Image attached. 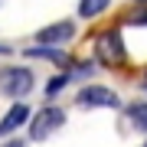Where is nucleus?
<instances>
[{
	"label": "nucleus",
	"mask_w": 147,
	"mask_h": 147,
	"mask_svg": "<svg viewBox=\"0 0 147 147\" xmlns=\"http://www.w3.org/2000/svg\"><path fill=\"white\" fill-rule=\"evenodd\" d=\"M69 79H72V75H59V79H53V82H49V85H46V92H49V95H56V92H59V88H62V85H65Z\"/></svg>",
	"instance_id": "10"
},
{
	"label": "nucleus",
	"mask_w": 147,
	"mask_h": 147,
	"mask_svg": "<svg viewBox=\"0 0 147 147\" xmlns=\"http://www.w3.org/2000/svg\"><path fill=\"white\" fill-rule=\"evenodd\" d=\"M79 105H85V108H118L121 101H118V95L111 92V88L88 85V88H82V92H79Z\"/></svg>",
	"instance_id": "3"
},
{
	"label": "nucleus",
	"mask_w": 147,
	"mask_h": 147,
	"mask_svg": "<svg viewBox=\"0 0 147 147\" xmlns=\"http://www.w3.org/2000/svg\"><path fill=\"white\" fill-rule=\"evenodd\" d=\"M127 115H131L134 127L147 131V101H137V105H131V108H127Z\"/></svg>",
	"instance_id": "9"
},
{
	"label": "nucleus",
	"mask_w": 147,
	"mask_h": 147,
	"mask_svg": "<svg viewBox=\"0 0 147 147\" xmlns=\"http://www.w3.org/2000/svg\"><path fill=\"white\" fill-rule=\"evenodd\" d=\"M144 3H147V0H144Z\"/></svg>",
	"instance_id": "13"
},
{
	"label": "nucleus",
	"mask_w": 147,
	"mask_h": 147,
	"mask_svg": "<svg viewBox=\"0 0 147 147\" xmlns=\"http://www.w3.org/2000/svg\"><path fill=\"white\" fill-rule=\"evenodd\" d=\"M26 115H30V111H26V105H23V101H16V105H13L10 111H7L3 118H0V137H7V134H13L16 127H20L23 121H26Z\"/></svg>",
	"instance_id": "5"
},
{
	"label": "nucleus",
	"mask_w": 147,
	"mask_h": 147,
	"mask_svg": "<svg viewBox=\"0 0 147 147\" xmlns=\"http://www.w3.org/2000/svg\"><path fill=\"white\" fill-rule=\"evenodd\" d=\"M144 88H147V75H144Z\"/></svg>",
	"instance_id": "12"
},
{
	"label": "nucleus",
	"mask_w": 147,
	"mask_h": 147,
	"mask_svg": "<svg viewBox=\"0 0 147 147\" xmlns=\"http://www.w3.org/2000/svg\"><path fill=\"white\" fill-rule=\"evenodd\" d=\"M65 124V111H59V108H42L36 118H33V124H30V137L33 141H46L49 134L56 131V127H62Z\"/></svg>",
	"instance_id": "1"
},
{
	"label": "nucleus",
	"mask_w": 147,
	"mask_h": 147,
	"mask_svg": "<svg viewBox=\"0 0 147 147\" xmlns=\"http://www.w3.org/2000/svg\"><path fill=\"white\" fill-rule=\"evenodd\" d=\"M7 147H23V141H10V144H7Z\"/></svg>",
	"instance_id": "11"
},
{
	"label": "nucleus",
	"mask_w": 147,
	"mask_h": 147,
	"mask_svg": "<svg viewBox=\"0 0 147 147\" xmlns=\"http://www.w3.org/2000/svg\"><path fill=\"white\" fill-rule=\"evenodd\" d=\"M75 36V26L69 20L62 23H53V26H46V30H39L36 33V39H39V46H53V42H65V39H72Z\"/></svg>",
	"instance_id": "4"
},
{
	"label": "nucleus",
	"mask_w": 147,
	"mask_h": 147,
	"mask_svg": "<svg viewBox=\"0 0 147 147\" xmlns=\"http://www.w3.org/2000/svg\"><path fill=\"white\" fill-rule=\"evenodd\" d=\"M144 147H147V144H144Z\"/></svg>",
	"instance_id": "14"
},
{
	"label": "nucleus",
	"mask_w": 147,
	"mask_h": 147,
	"mask_svg": "<svg viewBox=\"0 0 147 147\" xmlns=\"http://www.w3.org/2000/svg\"><path fill=\"white\" fill-rule=\"evenodd\" d=\"M26 56H33V59H53L56 65H69V56L56 53V49H49V46H33V49H26Z\"/></svg>",
	"instance_id": "7"
},
{
	"label": "nucleus",
	"mask_w": 147,
	"mask_h": 147,
	"mask_svg": "<svg viewBox=\"0 0 147 147\" xmlns=\"http://www.w3.org/2000/svg\"><path fill=\"white\" fill-rule=\"evenodd\" d=\"M115 39H118V33H108V36L98 39V56L105 59L108 65H115V62H121V59H124V53H121V42L115 46Z\"/></svg>",
	"instance_id": "6"
},
{
	"label": "nucleus",
	"mask_w": 147,
	"mask_h": 147,
	"mask_svg": "<svg viewBox=\"0 0 147 147\" xmlns=\"http://www.w3.org/2000/svg\"><path fill=\"white\" fill-rule=\"evenodd\" d=\"M0 85H3V92L10 98H23L33 88V72L30 69H3L0 72Z\"/></svg>",
	"instance_id": "2"
},
{
	"label": "nucleus",
	"mask_w": 147,
	"mask_h": 147,
	"mask_svg": "<svg viewBox=\"0 0 147 147\" xmlns=\"http://www.w3.org/2000/svg\"><path fill=\"white\" fill-rule=\"evenodd\" d=\"M108 3H111V0H82V3H79V13L85 16V20H92V16H98Z\"/></svg>",
	"instance_id": "8"
}]
</instances>
